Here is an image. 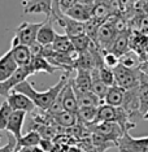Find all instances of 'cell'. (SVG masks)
<instances>
[{"label": "cell", "mask_w": 148, "mask_h": 152, "mask_svg": "<svg viewBox=\"0 0 148 152\" xmlns=\"http://www.w3.org/2000/svg\"><path fill=\"white\" fill-rule=\"evenodd\" d=\"M68 79H69V73L65 72V74L61 75L57 83L52 86V87H50L48 90H46V91H36V90L34 88V86L25 79L21 83L15 86V88H13L12 91L21 92V94L26 95L27 98L31 99V102L34 103L35 107H38V108L42 110H47L51 107V104L53 103L55 98L58 95V92L61 91V88H63L65 83L68 82Z\"/></svg>", "instance_id": "6da1fadb"}, {"label": "cell", "mask_w": 148, "mask_h": 152, "mask_svg": "<svg viewBox=\"0 0 148 152\" xmlns=\"http://www.w3.org/2000/svg\"><path fill=\"white\" fill-rule=\"evenodd\" d=\"M112 70L114 75V85L120 86L123 90H129L138 86L140 73L138 68H129L122 63H118V65H116Z\"/></svg>", "instance_id": "7a4b0ae2"}, {"label": "cell", "mask_w": 148, "mask_h": 152, "mask_svg": "<svg viewBox=\"0 0 148 152\" xmlns=\"http://www.w3.org/2000/svg\"><path fill=\"white\" fill-rule=\"evenodd\" d=\"M87 129L90 133H95L99 135L106 138V139L112 140L113 143L117 146V140L120 139V137L123 134V130L121 126L114 121H101V122H91L86 124Z\"/></svg>", "instance_id": "3957f363"}, {"label": "cell", "mask_w": 148, "mask_h": 152, "mask_svg": "<svg viewBox=\"0 0 148 152\" xmlns=\"http://www.w3.org/2000/svg\"><path fill=\"white\" fill-rule=\"evenodd\" d=\"M118 152H148V137L134 138L129 133H123L117 140Z\"/></svg>", "instance_id": "277c9868"}, {"label": "cell", "mask_w": 148, "mask_h": 152, "mask_svg": "<svg viewBox=\"0 0 148 152\" xmlns=\"http://www.w3.org/2000/svg\"><path fill=\"white\" fill-rule=\"evenodd\" d=\"M29 75H31L29 65H26V66H18L13 72V74L11 77L7 78L5 81L0 82V96L7 98V96L9 95V92L15 88V86H17L18 83H21L22 81L27 79Z\"/></svg>", "instance_id": "5b68a950"}, {"label": "cell", "mask_w": 148, "mask_h": 152, "mask_svg": "<svg viewBox=\"0 0 148 152\" xmlns=\"http://www.w3.org/2000/svg\"><path fill=\"white\" fill-rule=\"evenodd\" d=\"M43 22H22L21 25L16 29L15 38L18 40L20 44L29 47L31 43L36 40V33L39 30V27L42 26Z\"/></svg>", "instance_id": "8992f818"}, {"label": "cell", "mask_w": 148, "mask_h": 152, "mask_svg": "<svg viewBox=\"0 0 148 152\" xmlns=\"http://www.w3.org/2000/svg\"><path fill=\"white\" fill-rule=\"evenodd\" d=\"M116 35H117V33L114 31V29H113L111 21L106 18L105 21H103L100 25H99L94 42L100 47V50H106V48L109 47V44L112 43V40L114 39Z\"/></svg>", "instance_id": "52a82bcc"}, {"label": "cell", "mask_w": 148, "mask_h": 152, "mask_svg": "<svg viewBox=\"0 0 148 152\" xmlns=\"http://www.w3.org/2000/svg\"><path fill=\"white\" fill-rule=\"evenodd\" d=\"M5 102L9 104L12 110H22L25 113H30L35 109V105L31 102V99L21 94V92L11 91L9 95L5 98Z\"/></svg>", "instance_id": "ba28073f"}, {"label": "cell", "mask_w": 148, "mask_h": 152, "mask_svg": "<svg viewBox=\"0 0 148 152\" xmlns=\"http://www.w3.org/2000/svg\"><path fill=\"white\" fill-rule=\"evenodd\" d=\"M25 118H26V113L22 112V110H12L11 116H9L5 130L11 135L15 137L16 140H18L22 137V127H23Z\"/></svg>", "instance_id": "9c48e42d"}, {"label": "cell", "mask_w": 148, "mask_h": 152, "mask_svg": "<svg viewBox=\"0 0 148 152\" xmlns=\"http://www.w3.org/2000/svg\"><path fill=\"white\" fill-rule=\"evenodd\" d=\"M57 21V23L65 30V34L69 38H73L77 35H82L85 34V22L75 21L73 18H69L65 15H61L55 18Z\"/></svg>", "instance_id": "30bf717a"}, {"label": "cell", "mask_w": 148, "mask_h": 152, "mask_svg": "<svg viewBox=\"0 0 148 152\" xmlns=\"http://www.w3.org/2000/svg\"><path fill=\"white\" fill-rule=\"evenodd\" d=\"M61 105H63L64 110H69V112H74V113H77L78 110L77 96H75L71 81H69V79L63 87V90H61Z\"/></svg>", "instance_id": "8fae6325"}, {"label": "cell", "mask_w": 148, "mask_h": 152, "mask_svg": "<svg viewBox=\"0 0 148 152\" xmlns=\"http://www.w3.org/2000/svg\"><path fill=\"white\" fill-rule=\"evenodd\" d=\"M129 38H130V30L117 34V35L114 37V39L112 40V43L109 44V47L106 48L105 51L114 53L118 57L123 56L126 52H129L130 51V48H129Z\"/></svg>", "instance_id": "7c38bea8"}, {"label": "cell", "mask_w": 148, "mask_h": 152, "mask_svg": "<svg viewBox=\"0 0 148 152\" xmlns=\"http://www.w3.org/2000/svg\"><path fill=\"white\" fill-rule=\"evenodd\" d=\"M52 11V0H27L23 1V13H43L47 17H51Z\"/></svg>", "instance_id": "4fadbf2b"}, {"label": "cell", "mask_w": 148, "mask_h": 152, "mask_svg": "<svg viewBox=\"0 0 148 152\" xmlns=\"http://www.w3.org/2000/svg\"><path fill=\"white\" fill-rule=\"evenodd\" d=\"M138 98H139V115L144 116L148 110V74L140 70L138 82Z\"/></svg>", "instance_id": "5bb4252c"}, {"label": "cell", "mask_w": 148, "mask_h": 152, "mask_svg": "<svg viewBox=\"0 0 148 152\" xmlns=\"http://www.w3.org/2000/svg\"><path fill=\"white\" fill-rule=\"evenodd\" d=\"M55 37H56V31L53 29L52 17H47V20L43 21L42 26L39 27L36 33V42L43 44V46H47V44H51L53 42Z\"/></svg>", "instance_id": "9a60e30c"}, {"label": "cell", "mask_w": 148, "mask_h": 152, "mask_svg": "<svg viewBox=\"0 0 148 152\" xmlns=\"http://www.w3.org/2000/svg\"><path fill=\"white\" fill-rule=\"evenodd\" d=\"M71 85H73L74 91H91V70L90 69H77V77L71 81Z\"/></svg>", "instance_id": "2e32d148"}, {"label": "cell", "mask_w": 148, "mask_h": 152, "mask_svg": "<svg viewBox=\"0 0 148 152\" xmlns=\"http://www.w3.org/2000/svg\"><path fill=\"white\" fill-rule=\"evenodd\" d=\"M29 69H30V72H31V74L40 73V72H44V73H48V74H53L57 70V68L53 66V65L43 56H31V60H30V63H29Z\"/></svg>", "instance_id": "e0dca14e"}, {"label": "cell", "mask_w": 148, "mask_h": 152, "mask_svg": "<svg viewBox=\"0 0 148 152\" xmlns=\"http://www.w3.org/2000/svg\"><path fill=\"white\" fill-rule=\"evenodd\" d=\"M17 68H18V65L16 64L11 50H9L5 55H3L0 57V82L5 81L7 78L11 77Z\"/></svg>", "instance_id": "ac0fdd59"}, {"label": "cell", "mask_w": 148, "mask_h": 152, "mask_svg": "<svg viewBox=\"0 0 148 152\" xmlns=\"http://www.w3.org/2000/svg\"><path fill=\"white\" fill-rule=\"evenodd\" d=\"M64 15L66 17H69V18L75 20V21L86 22L91 18V7L75 3V4L71 7L70 9H68Z\"/></svg>", "instance_id": "d6986e66"}, {"label": "cell", "mask_w": 148, "mask_h": 152, "mask_svg": "<svg viewBox=\"0 0 148 152\" xmlns=\"http://www.w3.org/2000/svg\"><path fill=\"white\" fill-rule=\"evenodd\" d=\"M123 96H125V90L117 85H113V86H109L108 90H106V94L104 96V99H103V102L112 107H120L122 104Z\"/></svg>", "instance_id": "ffe728a7"}, {"label": "cell", "mask_w": 148, "mask_h": 152, "mask_svg": "<svg viewBox=\"0 0 148 152\" xmlns=\"http://www.w3.org/2000/svg\"><path fill=\"white\" fill-rule=\"evenodd\" d=\"M51 46H52L53 51H56V52H60V53H77L74 51L73 48V44H71V40L70 38H69L66 34H64V35H61V34H56V37H55L53 42L51 43Z\"/></svg>", "instance_id": "44dd1931"}, {"label": "cell", "mask_w": 148, "mask_h": 152, "mask_svg": "<svg viewBox=\"0 0 148 152\" xmlns=\"http://www.w3.org/2000/svg\"><path fill=\"white\" fill-rule=\"evenodd\" d=\"M11 52L18 66H26L31 60V53H30L29 47L23 46V44H17L15 47H11Z\"/></svg>", "instance_id": "7402d4cb"}, {"label": "cell", "mask_w": 148, "mask_h": 152, "mask_svg": "<svg viewBox=\"0 0 148 152\" xmlns=\"http://www.w3.org/2000/svg\"><path fill=\"white\" fill-rule=\"evenodd\" d=\"M55 122L57 124L58 126H63V127H66V129H70L73 127L74 125L78 124V117H77V113L74 112H69V110H60L57 112L56 115H52Z\"/></svg>", "instance_id": "603a6c76"}, {"label": "cell", "mask_w": 148, "mask_h": 152, "mask_svg": "<svg viewBox=\"0 0 148 152\" xmlns=\"http://www.w3.org/2000/svg\"><path fill=\"white\" fill-rule=\"evenodd\" d=\"M106 90H108V86L100 81L98 68L91 69V91L103 102V99H104V96L106 94Z\"/></svg>", "instance_id": "cb8c5ba5"}, {"label": "cell", "mask_w": 148, "mask_h": 152, "mask_svg": "<svg viewBox=\"0 0 148 152\" xmlns=\"http://www.w3.org/2000/svg\"><path fill=\"white\" fill-rule=\"evenodd\" d=\"M77 96L78 107H99L101 100L96 96L92 91H85V92H78L74 91Z\"/></svg>", "instance_id": "d4e9b609"}, {"label": "cell", "mask_w": 148, "mask_h": 152, "mask_svg": "<svg viewBox=\"0 0 148 152\" xmlns=\"http://www.w3.org/2000/svg\"><path fill=\"white\" fill-rule=\"evenodd\" d=\"M117 110L116 107L108 105V104H100L98 107V112H96V118L94 122H101V121H114L116 122Z\"/></svg>", "instance_id": "484cf974"}, {"label": "cell", "mask_w": 148, "mask_h": 152, "mask_svg": "<svg viewBox=\"0 0 148 152\" xmlns=\"http://www.w3.org/2000/svg\"><path fill=\"white\" fill-rule=\"evenodd\" d=\"M39 142H40L39 133L35 130H31V131H29L26 135H22L18 140H16V148H20V147L31 148L34 146H38Z\"/></svg>", "instance_id": "4316f807"}, {"label": "cell", "mask_w": 148, "mask_h": 152, "mask_svg": "<svg viewBox=\"0 0 148 152\" xmlns=\"http://www.w3.org/2000/svg\"><path fill=\"white\" fill-rule=\"evenodd\" d=\"M109 16H111V9L106 3H96L91 7V18L96 20V21L103 22Z\"/></svg>", "instance_id": "83f0119b"}, {"label": "cell", "mask_w": 148, "mask_h": 152, "mask_svg": "<svg viewBox=\"0 0 148 152\" xmlns=\"http://www.w3.org/2000/svg\"><path fill=\"white\" fill-rule=\"evenodd\" d=\"M96 112H98V107H78L77 117L78 121L86 124L94 122L96 118Z\"/></svg>", "instance_id": "f1b7e54d"}, {"label": "cell", "mask_w": 148, "mask_h": 152, "mask_svg": "<svg viewBox=\"0 0 148 152\" xmlns=\"http://www.w3.org/2000/svg\"><path fill=\"white\" fill-rule=\"evenodd\" d=\"M70 40H71V44H73L74 51L77 53L86 52V51L88 50V47H90V43H91V39L86 35V34L73 37V38H70Z\"/></svg>", "instance_id": "f546056e"}, {"label": "cell", "mask_w": 148, "mask_h": 152, "mask_svg": "<svg viewBox=\"0 0 148 152\" xmlns=\"http://www.w3.org/2000/svg\"><path fill=\"white\" fill-rule=\"evenodd\" d=\"M91 139H92V144L98 148L99 152H104L105 150H108V148L116 146L112 140L106 139V138L99 135V134H95V133H91Z\"/></svg>", "instance_id": "4dcf8cb0"}, {"label": "cell", "mask_w": 148, "mask_h": 152, "mask_svg": "<svg viewBox=\"0 0 148 152\" xmlns=\"http://www.w3.org/2000/svg\"><path fill=\"white\" fill-rule=\"evenodd\" d=\"M98 73H99V78L103 83H105L106 86H113L114 85V75H113V70L111 68L101 65L98 68Z\"/></svg>", "instance_id": "1f68e13d"}, {"label": "cell", "mask_w": 148, "mask_h": 152, "mask_svg": "<svg viewBox=\"0 0 148 152\" xmlns=\"http://www.w3.org/2000/svg\"><path fill=\"white\" fill-rule=\"evenodd\" d=\"M11 113H12V108L7 102H3L1 105H0V131L5 130V126L8 124Z\"/></svg>", "instance_id": "d6a6232c"}, {"label": "cell", "mask_w": 148, "mask_h": 152, "mask_svg": "<svg viewBox=\"0 0 148 152\" xmlns=\"http://www.w3.org/2000/svg\"><path fill=\"white\" fill-rule=\"evenodd\" d=\"M118 63H120V57L117 55L108 52V51H105V53L103 55V65H105V66L113 69L116 65H118Z\"/></svg>", "instance_id": "836d02e7"}, {"label": "cell", "mask_w": 148, "mask_h": 152, "mask_svg": "<svg viewBox=\"0 0 148 152\" xmlns=\"http://www.w3.org/2000/svg\"><path fill=\"white\" fill-rule=\"evenodd\" d=\"M138 33L144 37H148V13L140 15L139 25H138Z\"/></svg>", "instance_id": "e575fe53"}, {"label": "cell", "mask_w": 148, "mask_h": 152, "mask_svg": "<svg viewBox=\"0 0 148 152\" xmlns=\"http://www.w3.org/2000/svg\"><path fill=\"white\" fill-rule=\"evenodd\" d=\"M75 3H77L75 0H60V1H58V5H57V9H58L60 16L64 15L68 9H70L71 7L75 4Z\"/></svg>", "instance_id": "d590c367"}, {"label": "cell", "mask_w": 148, "mask_h": 152, "mask_svg": "<svg viewBox=\"0 0 148 152\" xmlns=\"http://www.w3.org/2000/svg\"><path fill=\"white\" fill-rule=\"evenodd\" d=\"M0 152H16V139L13 135H8V143L0 147Z\"/></svg>", "instance_id": "8d00e7d4"}, {"label": "cell", "mask_w": 148, "mask_h": 152, "mask_svg": "<svg viewBox=\"0 0 148 152\" xmlns=\"http://www.w3.org/2000/svg\"><path fill=\"white\" fill-rule=\"evenodd\" d=\"M29 50H30L31 56H42V53H43V44L38 43L35 40V42L31 43L29 46Z\"/></svg>", "instance_id": "74e56055"}, {"label": "cell", "mask_w": 148, "mask_h": 152, "mask_svg": "<svg viewBox=\"0 0 148 152\" xmlns=\"http://www.w3.org/2000/svg\"><path fill=\"white\" fill-rule=\"evenodd\" d=\"M44 152H51L52 151V148H53V143H52V140L51 139H44V138H40V142H39V144H38Z\"/></svg>", "instance_id": "f35d334b"}, {"label": "cell", "mask_w": 148, "mask_h": 152, "mask_svg": "<svg viewBox=\"0 0 148 152\" xmlns=\"http://www.w3.org/2000/svg\"><path fill=\"white\" fill-rule=\"evenodd\" d=\"M78 4H83V5H88V7H92L94 5V0H75Z\"/></svg>", "instance_id": "ab89813d"}, {"label": "cell", "mask_w": 148, "mask_h": 152, "mask_svg": "<svg viewBox=\"0 0 148 152\" xmlns=\"http://www.w3.org/2000/svg\"><path fill=\"white\" fill-rule=\"evenodd\" d=\"M16 152H31V151L27 147H20V148H16Z\"/></svg>", "instance_id": "60d3db41"}, {"label": "cell", "mask_w": 148, "mask_h": 152, "mask_svg": "<svg viewBox=\"0 0 148 152\" xmlns=\"http://www.w3.org/2000/svg\"><path fill=\"white\" fill-rule=\"evenodd\" d=\"M30 151H31V152H44L39 146H34V147H31V148H30Z\"/></svg>", "instance_id": "b9f144b4"}, {"label": "cell", "mask_w": 148, "mask_h": 152, "mask_svg": "<svg viewBox=\"0 0 148 152\" xmlns=\"http://www.w3.org/2000/svg\"><path fill=\"white\" fill-rule=\"evenodd\" d=\"M96 3H108V0H94V4Z\"/></svg>", "instance_id": "7bdbcfd3"}, {"label": "cell", "mask_w": 148, "mask_h": 152, "mask_svg": "<svg viewBox=\"0 0 148 152\" xmlns=\"http://www.w3.org/2000/svg\"><path fill=\"white\" fill-rule=\"evenodd\" d=\"M143 118H144V120H148V110H147V112H146V115H144V116H143Z\"/></svg>", "instance_id": "ee69618b"}, {"label": "cell", "mask_w": 148, "mask_h": 152, "mask_svg": "<svg viewBox=\"0 0 148 152\" xmlns=\"http://www.w3.org/2000/svg\"><path fill=\"white\" fill-rule=\"evenodd\" d=\"M0 142H1V137H0Z\"/></svg>", "instance_id": "f6af8a7d"}]
</instances>
